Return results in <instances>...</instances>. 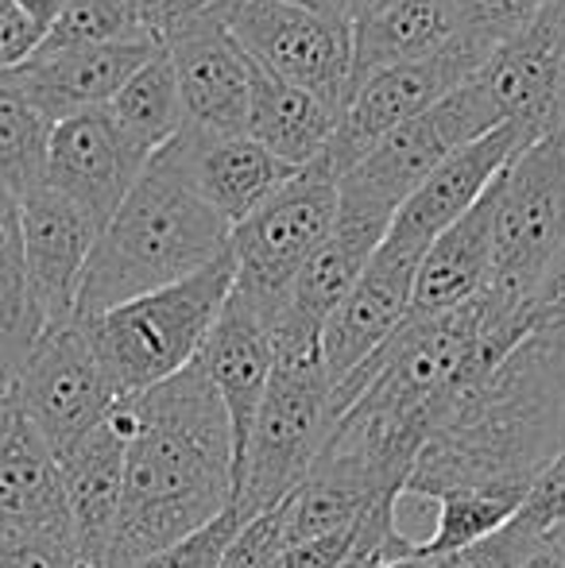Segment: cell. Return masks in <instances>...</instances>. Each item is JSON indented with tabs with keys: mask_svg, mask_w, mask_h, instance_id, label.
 Listing matches in <instances>:
<instances>
[{
	"mask_svg": "<svg viewBox=\"0 0 565 568\" xmlns=\"http://www.w3.org/2000/svg\"><path fill=\"white\" fill-rule=\"evenodd\" d=\"M496 47L500 43L476 39L468 31H453L450 43H442L437 51L423 54V59L400 62V67L376 70L372 78H364L349 93L337 120V132H333L322 159L337 174H345L380 140H387L395 128L430 113L437 101H445L457 85H465L488 62V54Z\"/></svg>",
	"mask_w": 565,
	"mask_h": 568,
	"instance_id": "ba28073f",
	"label": "cell"
},
{
	"mask_svg": "<svg viewBox=\"0 0 565 568\" xmlns=\"http://www.w3.org/2000/svg\"><path fill=\"white\" fill-rule=\"evenodd\" d=\"M418 263H423V252L384 236V244L376 247V255L361 271L353 291L341 298V306L322 325V359L333 387L345 375H353L380 344L407 322Z\"/></svg>",
	"mask_w": 565,
	"mask_h": 568,
	"instance_id": "5bb4252c",
	"label": "cell"
},
{
	"mask_svg": "<svg viewBox=\"0 0 565 568\" xmlns=\"http://www.w3.org/2000/svg\"><path fill=\"white\" fill-rule=\"evenodd\" d=\"M151 43L121 0H70L59 20L47 28L39 51H74L105 43ZM159 47V43H155Z\"/></svg>",
	"mask_w": 565,
	"mask_h": 568,
	"instance_id": "1f68e13d",
	"label": "cell"
},
{
	"mask_svg": "<svg viewBox=\"0 0 565 568\" xmlns=\"http://www.w3.org/2000/svg\"><path fill=\"white\" fill-rule=\"evenodd\" d=\"M39 333L43 322H39L28 263H23L20 197L0 182V356L16 367L39 341Z\"/></svg>",
	"mask_w": 565,
	"mask_h": 568,
	"instance_id": "83f0119b",
	"label": "cell"
},
{
	"mask_svg": "<svg viewBox=\"0 0 565 568\" xmlns=\"http://www.w3.org/2000/svg\"><path fill=\"white\" fill-rule=\"evenodd\" d=\"M229 236L233 229L159 151L143 166L121 210L98 232L74 317L105 314L140 294L198 275L229 252Z\"/></svg>",
	"mask_w": 565,
	"mask_h": 568,
	"instance_id": "3957f363",
	"label": "cell"
},
{
	"mask_svg": "<svg viewBox=\"0 0 565 568\" xmlns=\"http://www.w3.org/2000/svg\"><path fill=\"white\" fill-rule=\"evenodd\" d=\"M551 541H554V546H558V549H562V557H565V523L558 526V530H554V534H551Z\"/></svg>",
	"mask_w": 565,
	"mask_h": 568,
	"instance_id": "681fc988",
	"label": "cell"
},
{
	"mask_svg": "<svg viewBox=\"0 0 565 568\" xmlns=\"http://www.w3.org/2000/svg\"><path fill=\"white\" fill-rule=\"evenodd\" d=\"M47 530H70L62 471L43 437L20 414L0 445V534Z\"/></svg>",
	"mask_w": 565,
	"mask_h": 568,
	"instance_id": "cb8c5ba5",
	"label": "cell"
},
{
	"mask_svg": "<svg viewBox=\"0 0 565 568\" xmlns=\"http://www.w3.org/2000/svg\"><path fill=\"white\" fill-rule=\"evenodd\" d=\"M492 128H500L496 116L484 105L473 78H468L450 98L437 101L430 113L395 128L361 163H353L341 174V210H356V213H369V217L392 221L400 213V205L423 186L430 171L450 151L481 140Z\"/></svg>",
	"mask_w": 565,
	"mask_h": 568,
	"instance_id": "9c48e42d",
	"label": "cell"
},
{
	"mask_svg": "<svg viewBox=\"0 0 565 568\" xmlns=\"http://www.w3.org/2000/svg\"><path fill=\"white\" fill-rule=\"evenodd\" d=\"M519 568H565V557H562V549L554 546L551 538H543L527 557H523Z\"/></svg>",
	"mask_w": 565,
	"mask_h": 568,
	"instance_id": "bcb514c9",
	"label": "cell"
},
{
	"mask_svg": "<svg viewBox=\"0 0 565 568\" xmlns=\"http://www.w3.org/2000/svg\"><path fill=\"white\" fill-rule=\"evenodd\" d=\"M151 43L167 47L174 36L202 23H229L244 0H121Z\"/></svg>",
	"mask_w": 565,
	"mask_h": 568,
	"instance_id": "d6a6232c",
	"label": "cell"
},
{
	"mask_svg": "<svg viewBox=\"0 0 565 568\" xmlns=\"http://www.w3.org/2000/svg\"><path fill=\"white\" fill-rule=\"evenodd\" d=\"M333 383L322 359V333L280 317L275 322V367L264 403L252 422L233 484V510L241 523L291 499L333 429Z\"/></svg>",
	"mask_w": 565,
	"mask_h": 568,
	"instance_id": "277c9868",
	"label": "cell"
},
{
	"mask_svg": "<svg viewBox=\"0 0 565 568\" xmlns=\"http://www.w3.org/2000/svg\"><path fill=\"white\" fill-rule=\"evenodd\" d=\"M496 124H519L531 135L565 128V0L504 39L473 74Z\"/></svg>",
	"mask_w": 565,
	"mask_h": 568,
	"instance_id": "7c38bea8",
	"label": "cell"
},
{
	"mask_svg": "<svg viewBox=\"0 0 565 568\" xmlns=\"http://www.w3.org/2000/svg\"><path fill=\"white\" fill-rule=\"evenodd\" d=\"M151 159L132 148L105 109L59 120L47 143L43 186L74 202L98 229L121 210Z\"/></svg>",
	"mask_w": 565,
	"mask_h": 568,
	"instance_id": "4fadbf2b",
	"label": "cell"
},
{
	"mask_svg": "<svg viewBox=\"0 0 565 568\" xmlns=\"http://www.w3.org/2000/svg\"><path fill=\"white\" fill-rule=\"evenodd\" d=\"M562 523H565V449L531 479L527 495H523L519 510H515V526H523L527 534H538V538H551Z\"/></svg>",
	"mask_w": 565,
	"mask_h": 568,
	"instance_id": "8d00e7d4",
	"label": "cell"
},
{
	"mask_svg": "<svg viewBox=\"0 0 565 568\" xmlns=\"http://www.w3.org/2000/svg\"><path fill=\"white\" fill-rule=\"evenodd\" d=\"M551 4L554 0H453V16H457V31L504 43L512 31H519Z\"/></svg>",
	"mask_w": 565,
	"mask_h": 568,
	"instance_id": "e575fe53",
	"label": "cell"
},
{
	"mask_svg": "<svg viewBox=\"0 0 565 568\" xmlns=\"http://www.w3.org/2000/svg\"><path fill=\"white\" fill-rule=\"evenodd\" d=\"M124 495L109 568H132L233 507V429L205 367L129 398Z\"/></svg>",
	"mask_w": 565,
	"mask_h": 568,
	"instance_id": "7a4b0ae2",
	"label": "cell"
},
{
	"mask_svg": "<svg viewBox=\"0 0 565 568\" xmlns=\"http://www.w3.org/2000/svg\"><path fill=\"white\" fill-rule=\"evenodd\" d=\"M384 499V495H380ZM376 503V495L361 491L353 484H341L330 476H306V484L283 499V526H286V541H306V538H322V534L345 530V526L361 523L364 510Z\"/></svg>",
	"mask_w": 565,
	"mask_h": 568,
	"instance_id": "4dcf8cb0",
	"label": "cell"
},
{
	"mask_svg": "<svg viewBox=\"0 0 565 568\" xmlns=\"http://www.w3.org/2000/svg\"><path fill=\"white\" fill-rule=\"evenodd\" d=\"M109 120L121 128V135L143 155H159L174 135L186 124L179 98V82H174V70L167 51H155L148 62L121 85L113 101L105 105Z\"/></svg>",
	"mask_w": 565,
	"mask_h": 568,
	"instance_id": "4316f807",
	"label": "cell"
},
{
	"mask_svg": "<svg viewBox=\"0 0 565 568\" xmlns=\"http://www.w3.org/2000/svg\"><path fill=\"white\" fill-rule=\"evenodd\" d=\"M129 437H132L129 398H117L113 410L105 414V422L59 460L62 495H67V515H70L78 554L85 561H98L105 568H109V549H113L117 518H121L124 449H129Z\"/></svg>",
	"mask_w": 565,
	"mask_h": 568,
	"instance_id": "d6986e66",
	"label": "cell"
},
{
	"mask_svg": "<svg viewBox=\"0 0 565 568\" xmlns=\"http://www.w3.org/2000/svg\"><path fill=\"white\" fill-rule=\"evenodd\" d=\"M241 526L244 523L236 518V510L229 507L225 515H218L213 523H205L202 530L186 534V538H179L174 546L143 557V561H137L132 568H221V557H225L229 541L236 538Z\"/></svg>",
	"mask_w": 565,
	"mask_h": 568,
	"instance_id": "836d02e7",
	"label": "cell"
},
{
	"mask_svg": "<svg viewBox=\"0 0 565 568\" xmlns=\"http://www.w3.org/2000/svg\"><path fill=\"white\" fill-rule=\"evenodd\" d=\"M16 418H20V406H16V372L4 356H0V445L12 434Z\"/></svg>",
	"mask_w": 565,
	"mask_h": 568,
	"instance_id": "7bdbcfd3",
	"label": "cell"
},
{
	"mask_svg": "<svg viewBox=\"0 0 565 568\" xmlns=\"http://www.w3.org/2000/svg\"><path fill=\"white\" fill-rule=\"evenodd\" d=\"M565 252V128L531 140L496 182L492 286L531 298Z\"/></svg>",
	"mask_w": 565,
	"mask_h": 568,
	"instance_id": "52a82bcc",
	"label": "cell"
},
{
	"mask_svg": "<svg viewBox=\"0 0 565 568\" xmlns=\"http://www.w3.org/2000/svg\"><path fill=\"white\" fill-rule=\"evenodd\" d=\"M12 372L16 406L23 422L43 437L54 460L85 442L117 403V390L109 387L78 317L39 333V341Z\"/></svg>",
	"mask_w": 565,
	"mask_h": 568,
	"instance_id": "30bf717a",
	"label": "cell"
},
{
	"mask_svg": "<svg viewBox=\"0 0 565 568\" xmlns=\"http://www.w3.org/2000/svg\"><path fill=\"white\" fill-rule=\"evenodd\" d=\"M457 31L453 0H395L353 16V90L376 70L423 59Z\"/></svg>",
	"mask_w": 565,
	"mask_h": 568,
	"instance_id": "484cf974",
	"label": "cell"
},
{
	"mask_svg": "<svg viewBox=\"0 0 565 568\" xmlns=\"http://www.w3.org/2000/svg\"><path fill=\"white\" fill-rule=\"evenodd\" d=\"M198 364L205 367L213 390H218L221 406L229 414V429H233V484L236 468H241L244 445H249L252 422L264 403L268 379L275 367V317H268L260 306H252L244 294L229 291L221 317L213 322L210 337H205Z\"/></svg>",
	"mask_w": 565,
	"mask_h": 568,
	"instance_id": "e0dca14e",
	"label": "cell"
},
{
	"mask_svg": "<svg viewBox=\"0 0 565 568\" xmlns=\"http://www.w3.org/2000/svg\"><path fill=\"white\" fill-rule=\"evenodd\" d=\"M163 155L182 171V179L198 190L205 205L229 229L256 213L275 190L294 174V166L268 155L252 135H213L198 128H182Z\"/></svg>",
	"mask_w": 565,
	"mask_h": 568,
	"instance_id": "ac0fdd59",
	"label": "cell"
},
{
	"mask_svg": "<svg viewBox=\"0 0 565 568\" xmlns=\"http://www.w3.org/2000/svg\"><path fill=\"white\" fill-rule=\"evenodd\" d=\"M364 518V515H361ZM356 526H345V530H333L322 534V538H306V541H294L283 557V568H341L345 557L353 554L356 546Z\"/></svg>",
	"mask_w": 565,
	"mask_h": 568,
	"instance_id": "ab89813d",
	"label": "cell"
},
{
	"mask_svg": "<svg viewBox=\"0 0 565 568\" xmlns=\"http://www.w3.org/2000/svg\"><path fill=\"white\" fill-rule=\"evenodd\" d=\"M20 232L31 298L43 329L74 322L85 263L101 229L51 186H36L20 197Z\"/></svg>",
	"mask_w": 565,
	"mask_h": 568,
	"instance_id": "9a60e30c",
	"label": "cell"
},
{
	"mask_svg": "<svg viewBox=\"0 0 565 568\" xmlns=\"http://www.w3.org/2000/svg\"><path fill=\"white\" fill-rule=\"evenodd\" d=\"M496 182H492L488 194H484L473 210L461 213V217L426 247L423 263H418L415 298H411V314L407 317L423 322V317L450 314V310L465 306L468 298H476V294L492 283Z\"/></svg>",
	"mask_w": 565,
	"mask_h": 568,
	"instance_id": "7402d4cb",
	"label": "cell"
},
{
	"mask_svg": "<svg viewBox=\"0 0 565 568\" xmlns=\"http://www.w3.org/2000/svg\"><path fill=\"white\" fill-rule=\"evenodd\" d=\"M538 534H527L523 526H515V518L504 526V530L488 534V538L473 541V546L457 549L450 557H437L442 568H519L523 557L538 546Z\"/></svg>",
	"mask_w": 565,
	"mask_h": 568,
	"instance_id": "f35d334b",
	"label": "cell"
},
{
	"mask_svg": "<svg viewBox=\"0 0 565 568\" xmlns=\"http://www.w3.org/2000/svg\"><path fill=\"white\" fill-rule=\"evenodd\" d=\"M291 549L283 526V503L264 515L249 518V523L236 530V538L229 541L221 568H283V557Z\"/></svg>",
	"mask_w": 565,
	"mask_h": 568,
	"instance_id": "d590c367",
	"label": "cell"
},
{
	"mask_svg": "<svg viewBox=\"0 0 565 568\" xmlns=\"http://www.w3.org/2000/svg\"><path fill=\"white\" fill-rule=\"evenodd\" d=\"M523 495H500V491H453L437 499V523L426 541H415L418 554L426 557H450L488 534L504 530L519 510Z\"/></svg>",
	"mask_w": 565,
	"mask_h": 568,
	"instance_id": "f546056e",
	"label": "cell"
},
{
	"mask_svg": "<svg viewBox=\"0 0 565 568\" xmlns=\"http://www.w3.org/2000/svg\"><path fill=\"white\" fill-rule=\"evenodd\" d=\"M16 8H20L23 16H28L31 23H36L39 31L47 36V28H51L54 20L62 16V8L70 4V0H12Z\"/></svg>",
	"mask_w": 565,
	"mask_h": 568,
	"instance_id": "ee69618b",
	"label": "cell"
},
{
	"mask_svg": "<svg viewBox=\"0 0 565 568\" xmlns=\"http://www.w3.org/2000/svg\"><path fill=\"white\" fill-rule=\"evenodd\" d=\"M283 4H294V8H306V12L330 16V20L353 23V0H283Z\"/></svg>",
	"mask_w": 565,
	"mask_h": 568,
	"instance_id": "f6af8a7d",
	"label": "cell"
},
{
	"mask_svg": "<svg viewBox=\"0 0 565 568\" xmlns=\"http://www.w3.org/2000/svg\"><path fill=\"white\" fill-rule=\"evenodd\" d=\"M387 229H392V221L369 217V213H356V210H341L337 202V221H333L330 236L322 240V247L299 271L283 314L322 333V325L330 322V314L353 291L361 271L369 267L376 247L384 244Z\"/></svg>",
	"mask_w": 565,
	"mask_h": 568,
	"instance_id": "603a6c76",
	"label": "cell"
},
{
	"mask_svg": "<svg viewBox=\"0 0 565 568\" xmlns=\"http://www.w3.org/2000/svg\"><path fill=\"white\" fill-rule=\"evenodd\" d=\"M384 4H395V0H353V16L372 12V8H384Z\"/></svg>",
	"mask_w": 565,
	"mask_h": 568,
	"instance_id": "c3c4849f",
	"label": "cell"
},
{
	"mask_svg": "<svg viewBox=\"0 0 565 568\" xmlns=\"http://www.w3.org/2000/svg\"><path fill=\"white\" fill-rule=\"evenodd\" d=\"M78 546L70 530L0 534V568H74Z\"/></svg>",
	"mask_w": 565,
	"mask_h": 568,
	"instance_id": "74e56055",
	"label": "cell"
},
{
	"mask_svg": "<svg viewBox=\"0 0 565 568\" xmlns=\"http://www.w3.org/2000/svg\"><path fill=\"white\" fill-rule=\"evenodd\" d=\"M535 135L519 124H500L488 135L465 143V148L450 151L442 163L430 171V179L407 202L400 205V213L392 217L387 240L403 247H415L426 255V247L442 236L461 213H468L484 194H488L492 182L504 174V166L519 155Z\"/></svg>",
	"mask_w": 565,
	"mask_h": 568,
	"instance_id": "2e32d148",
	"label": "cell"
},
{
	"mask_svg": "<svg viewBox=\"0 0 565 568\" xmlns=\"http://www.w3.org/2000/svg\"><path fill=\"white\" fill-rule=\"evenodd\" d=\"M163 47L155 43H105L74 51H36L4 78L39 109L51 124L82 113H98L121 93V85Z\"/></svg>",
	"mask_w": 565,
	"mask_h": 568,
	"instance_id": "44dd1931",
	"label": "cell"
},
{
	"mask_svg": "<svg viewBox=\"0 0 565 568\" xmlns=\"http://www.w3.org/2000/svg\"><path fill=\"white\" fill-rule=\"evenodd\" d=\"M51 120L0 74V182L16 197L43 186Z\"/></svg>",
	"mask_w": 565,
	"mask_h": 568,
	"instance_id": "f1b7e54d",
	"label": "cell"
},
{
	"mask_svg": "<svg viewBox=\"0 0 565 568\" xmlns=\"http://www.w3.org/2000/svg\"><path fill=\"white\" fill-rule=\"evenodd\" d=\"M179 82L186 124L213 135H241L249 124L252 62L229 36V23H202L163 47Z\"/></svg>",
	"mask_w": 565,
	"mask_h": 568,
	"instance_id": "ffe728a7",
	"label": "cell"
},
{
	"mask_svg": "<svg viewBox=\"0 0 565 568\" xmlns=\"http://www.w3.org/2000/svg\"><path fill=\"white\" fill-rule=\"evenodd\" d=\"M376 568H442V565H437V557H426V554H418V546H411L407 554L387 557V561H380Z\"/></svg>",
	"mask_w": 565,
	"mask_h": 568,
	"instance_id": "7dc6e473",
	"label": "cell"
},
{
	"mask_svg": "<svg viewBox=\"0 0 565 568\" xmlns=\"http://www.w3.org/2000/svg\"><path fill=\"white\" fill-rule=\"evenodd\" d=\"M527 310L538 329H543V325H565V252L551 263V271L538 278V286L527 298Z\"/></svg>",
	"mask_w": 565,
	"mask_h": 568,
	"instance_id": "b9f144b4",
	"label": "cell"
},
{
	"mask_svg": "<svg viewBox=\"0 0 565 568\" xmlns=\"http://www.w3.org/2000/svg\"><path fill=\"white\" fill-rule=\"evenodd\" d=\"M337 120L341 109H333L330 101L314 98V93L299 90V85L275 82V78L260 74V70L252 74L244 135H252L268 155H275L294 171H302V166L317 163L325 155L333 132H337Z\"/></svg>",
	"mask_w": 565,
	"mask_h": 568,
	"instance_id": "d4e9b609",
	"label": "cell"
},
{
	"mask_svg": "<svg viewBox=\"0 0 565 568\" xmlns=\"http://www.w3.org/2000/svg\"><path fill=\"white\" fill-rule=\"evenodd\" d=\"M233 283L236 263L233 252H225L182 283L140 294L105 314L78 317L117 398L143 395L194 364Z\"/></svg>",
	"mask_w": 565,
	"mask_h": 568,
	"instance_id": "5b68a950",
	"label": "cell"
},
{
	"mask_svg": "<svg viewBox=\"0 0 565 568\" xmlns=\"http://www.w3.org/2000/svg\"><path fill=\"white\" fill-rule=\"evenodd\" d=\"M337 202L341 174L325 159L294 171L229 236V252L236 263L233 291L280 322L291 302L294 278L337 221Z\"/></svg>",
	"mask_w": 565,
	"mask_h": 568,
	"instance_id": "8992f818",
	"label": "cell"
},
{
	"mask_svg": "<svg viewBox=\"0 0 565 568\" xmlns=\"http://www.w3.org/2000/svg\"><path fill=\"white\" fill-rule=\"evenodd\" d=\"M39 43H43V31L12 0H0V74L28 62L39 51Z\"/></svg>",
	"mask_w": 565,
	"mask_h": 568,
	"instance_id": "60d3db41",
	"label": "cell"
},
{
	"mask_svg": "<svg viewBox=\"0 0 565 568\" xmlns=\"http://www.w3.org/2000/svg\"><path fill=\"white\" fill-rule=\"evenodd\" d=\"M229 36L260 74L345 109L353 93V23L283 0H244L229 20Z\"/></svg>",
	"mask_w": 565,
	"mask_h": 568,
	"instance_id": "8fae6325",
	"label": "cell"
},
{
	"mask_svg": "<svg viewBox=\"0 0 565 568\" xmlns=\"http://www.w3.org/2000/svg\"><path fill=\"white\" fill-rule=\"evenodd\" d=\"M565 449V325L527 333L488 375L457 383L403 479V499L527 495Z\"/></svg>",
	"mask_w": 565,
	"mask_h": 568,
	"instance_id": "6da1fadb",
	"label": "cell"
}]
</instances>
